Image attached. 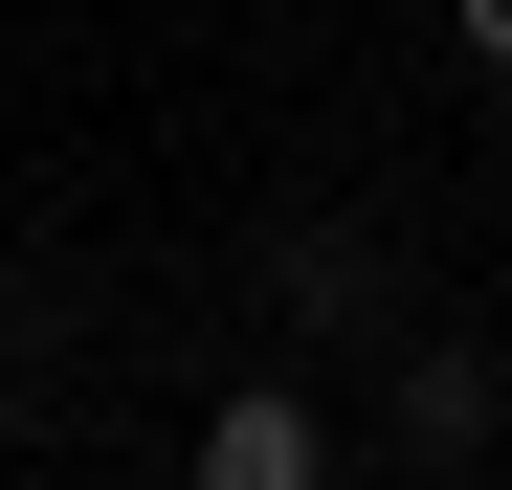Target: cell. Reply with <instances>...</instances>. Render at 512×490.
Segmentation results:
<instances>
[{
  "instance_id": "cell-3",
  "label": "cell",
  "mask_w": 512,
  "mask_h": 490,
  "mask_svg": "<svg viewBox=\"0 0 512 490\" xmlns=\"http://www.w3.org/2000/svg\"><path fill=\"white\" fill-rule=\"evenodd\" d=\"M268 312H290V335H357V312H379V245L357 223H268Z\"/></svg>"
},
{
  "instance_id": "cell-4",
  "label": "cell",
  "mask_w": 512,
  "mask_h": 490,
  "mask_svg": "<svg viewBox=\"0 0 512 490\" xmlns=\"http://www.w3.org/2000/svg\"><path fill=\"white\" fill-rule=\"evenodd\" d=\"M446 45H468V90H512V0H446Z\"/></svg>"
},
{
  "instance_id": "cell-2",
  "label": "cell",
  "mask_w": 512,
  "mask_h": 490,
  "mask_svg": "<svg viewBox=\"0 0 512 490\" xmlns=\"http://www.w3.org/2000/svg\"><path fill=\"white\" fill-rule=\"evenodd\" d=\"M179 490H334V401L312 379H223L201 446H179Z\"/></svg>"
},
{
  "instance_id": "cell-1",
  "label": "cell",
  "mask_w": 512,
  "mask_h": 490,
  "mask_svg": "<svg viewBox=\"0 0 512 490\" xmlns=\"http://www.w3.org/2000/svg\"><path fill=\"white\" fill-rule=\"evenodd\" d=\"M379 446H401L423 490H446V468H490V446H512V357H490V335H401V379H379Z\"/></svg>"
}]
</instances>
